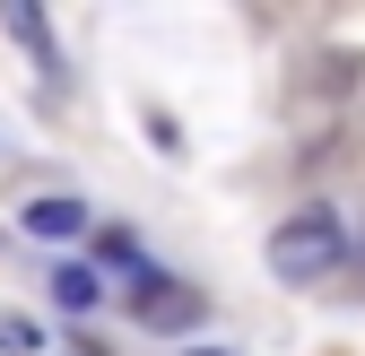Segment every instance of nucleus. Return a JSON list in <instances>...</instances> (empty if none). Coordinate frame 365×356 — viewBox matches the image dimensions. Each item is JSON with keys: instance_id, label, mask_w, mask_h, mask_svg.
<instances>
[{"instance_id": "nucleus-1", "label": "nucleus", "mask_w": 365, "mask_h": 356, "mask_svg": "<svg viewBox=\"0 0 365 356\" xmlns=\"http://www.w3.org/2000/svg\"><path fill=\"white\" fill-rule=\"evenodd\" d=\"M348 261V226H339V209H296L279 235H269V270H279L287 287H313V278H331Z\"/></svg>"}, {"instance_id": "nucleus-2", "label": "nucleus", "mask_w": 365, "mask_h": 356, "mask_svg": "<svg viewBox=\"0 0 365 356\" xmlns=\"http://www.w3.org/2000/svg\"><path fill=\"white\" fill-rule=\"evenodd\" d=\"M130 313H140L148 330H200V313H209V295H200L192 278H165V270H148L140 287H130Z\"/></svg>"}, {"instance_id": "nucleus-3", "label": "nucleus", "mask_w": 365, "mask_h": 356, "mask_svg": "<svg viewBox=\"0 0 365 356\" xmlns=\"http://www.w3.org/2000/svg\"><path fill=\"white\" fill-rule=\"evenodd\" d=\"M18 217H26V235H43V244H70V235H87V209H78L70 192H43V200H26Z\"/></svg>"}, {"instance_id": "nucleus-4", "label": "nucleus", "mask_w": 365, "mask_h": 356, "mask_svg": "<svg viewBox=\"0 0 365 356\" xmlns=\"http://www.w3.org/2000/svg\"><path fill=\"white\" fill-rule=\"evenodd\" d=\"M0 26H9V35L26 43V53H35V70H43V78H53V70H61V53H53V35H43V18L26 9V0H9V9H0Z\"/></svg>"}, {"instance_id": "nucleus-5", "label": "nucleus", "mask_w": 365, "mask_h": 356, "mask_svg": "<svg viewBox=\"0 0 365 356\" xmlns=\"http://www.w3.org/2000/svg\"><path fill=\"white\" fill-rule=\"evenodd\" d=\"M96 270H87V261H61V270H53V304H61V313H96Z\"/></svg>"}, {"instance_id": "nucleus-6", "label": "nucleus", "mask_w": 365, "mask_h": 356, "mask_svg": "<svg viewBox=\"0 0 365 356\" xmlns=\"http://www.w3.org/2000/svg\"><path fill=\"white\" fill-rule=\"evenodd\" d=\"M35 347H43L35 313H0V356H35Z\"/></svg>"}, {"instance_id": "nucleus-7", "label": "nucleus", "mask_w": 365, "mask_h": 356, "mask_svg": "<svg viewBox=\"0 0 365 356\" xmlns=\"http://www.w3.org/2000/svg\"><path fill=\"white\" fill-rule=\"evenodd\" d=\"M200 356H209V347H200Z\"/></svg>"}]
</instances>
